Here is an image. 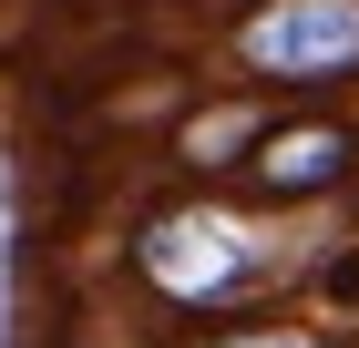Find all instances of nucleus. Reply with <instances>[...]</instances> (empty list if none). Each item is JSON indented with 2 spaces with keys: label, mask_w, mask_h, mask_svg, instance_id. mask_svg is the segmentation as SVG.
Returning <instances> with one entry per match:
<instances>
[{
  "label": "nucleus",
  "mask_w": 359,
  "mask_h": 348,
  "mask_svg": "<svg viewBox=\"0 0 359 348\" xmlns=\"http://www.w3.org/2000/svg\"><path fill=\"white\" fill-rule=\"evenodd\" d=\"M359 174V134L339 123V113H308V123H267L247 154V185L277 195V205H308V195H329Z\"/></svg>",
  "instance_id": "3"
},
{
  "label": "nucleus",
  "mask_w": 359,
  "mask_h": 348,
  "mask_svg": "<svg viewBox=\"0 0 359 348\" xmlns=\"http://www.w3.org/2000/svg\"><path fill=\"white\" fill-rule=\"evenodd\" d=\"M236 62L257 82H298V92L359 72V0H257L236 21Z\"/></svg>",
  "instance_id": "2"
},
{
  "label": "nucleus",
  "mask_w": 359,
  "mask_h": 348,
  "mask_svg": "<svg viewBox=\"0 0 359 348\" xmlns=\"http://www.w3.org/2000/svg\"><path fill=\"white\" fill-rule=\"evenodd\" d=\"M134 267L165 297H185V307H216V297H236V287L267 277V246H247V225L216 215V205H175V215H154L134 236Z\"/></svg>",
  "instance_id": "1"
},
{
  "label": "nucleus",
  "mask_w": 359,
  "mask_h": 348,
  "mask_svg": "<svg viewBox=\"0 0 359 348\" xmlns=\"http://www.w3.org/2000/svg\"><path fill=\"white\" fill-rule=\"evenodd\" d=\"M226 348H318L308 328H257V338H226Z\"/></svg>",
  "instance_id": "4"
}]
</instances>
